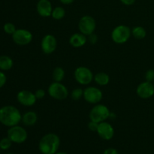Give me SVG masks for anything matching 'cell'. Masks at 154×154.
I'll use <instances>...</instances> for the list:
<instances>
[{
    "label": "cell",
    "instance_id": "obj_5",
    "mask_svg": "<svg viewBox=\"0 0 154 154\" xmlns=\"http://www.w3.org/2000/svg\"><path fill=\"white\" fill-rule=\"evenodd\" d=\"M48 94L51 98L57 100H64L69 96L67 87L60 82H55L51 84L48 87Z\"/></svg>",
    "mask_w": 154,
    "mask_h": 154
},
{
    "label": "cell",
    "instance_id": "obj_27",
    "mask_svg": "<svg viewBox=\"0 0 154 154\" xmlns=\"http://www.w3.org/2000/svg\"><path fill=\"white\" fill-rule=\"evenodd\" d=\"M45 91L43 90V89H38L35 91V97L37 99H43L44 97L45 96Z\"/></svg>",
    "mask_w": 154,
    "mask_h": 154
},
{
    "label": "cell",
    "instance_id": "obj_9",
    "mask_svg": "<svg viewBox=\"0 0 154 154\" xmlns=\"http://www.w3.org/2000/svg\"><path fill=\"white\" fill-rule=\"evenodd\" d=\"M32 38L33 36L31 32L24 29H17L12 35V38L14 43L20 46L29 45L32 41Z\"/></svg>",
    "mask_w": 154,
    "mask_h": 154
},
{
    "label": "cell",
    "instance_id": "obj_24",
    "mask_svg": "<svg viewBox=\"0 0 154 154\" xmlns=\"http://www.w3.org/2000/svg\"><path fill=\"white\" fill-rule=\"evenodd\" d=\"M12 141H11L10 138L8 137L7 138H3L0 141V147H1V150H7L11 147Z\"/></svg>",
    "mask_w": 154,
    "mask_h": 154
},
{
    "label": "cell",
    "instance_id": "obj_7",
    "mask_svg": "<svg viewBox=\"0 0 154 154\" xmlns=\"http://www.w3.org/2000/svg\"><path fill=\"white\" fill-rule=\"evenodd\" d=\"M75 80L81 85H88L93 80V74L90 69L84 66L78 67L74 73Z\"/></svg>",
    "mask_w": 154,
    "mask_h": 154
},
{
    "label": "cell",
    "instance_id": "obj_13",
    "mask_svg": "<svg viewBox=\"0 0 154 154\" xmlns=\"http://www.w3.org/2000/svg\"><path fill=\"white\" fill-rule=\"evenodd\" d=\"M17 99L20 104L24 106H32L36 102V97L35 93L29 90H21L17 95Z\"/></svg>",
    "mask_w": 154,
    "mask_h": 154
},
{
    "label": "cell",
    "instance_id": "obj_3",
    "mask_svg": "<svg viewBox=\"0 0 154 154\" xmlns=\"http://www.w3.org/2000/svg\"><path fill=\"white\" fill-rule=\"evenodd\" d=\"M132 35V30L125 25L117 26L111 32V39L117 44H124L127 42Z\"/></svg>",
    "mask_w": 154,
    "mask_h": 154
},
{
    "label": "cell",
    "instance_id": "obj_16",
    "mask_svg": "<svg viewBox=\"0 0 154 154\" xmlns=\"http://www.w3.org/2000/svg\"><path fill=\"white\" fill-rule=\"evenodd\" d=\"M87 42V38L82 33H75L69 38V44L74 48H81Z\"/></svg>",
    "mask_w": 154,
    "mask_h": 154
},
{
    "label": "cell",
    "instance_id": "obj_33",
    "mask_svg": "<svg viewBox=\"0 0 154 154\" xmlns=\"http://www.w3.org/2000/svg\"><path fill=\"white\" fill-rule=\"evenodd\" d=\"M60 2L63 3L64 5H70L75 0H60Z\"/></svg>",
    "mask_w": 154,
    "mask_h": 154
},
{
    "label": "cell",
    "instance_id": "obj_19",
    "mask_svg": "<svg viewBox=\"0 0 154 154\" xmlns=\"http://www.w3.org/2000/svg\"><path fill=\"white\" fill-rule=\"evenodd\" d=\"M13 66V60L8 56L0 57V69L3 71H8Z\"/></svg>",
    "mask_w": 154,
    "mask_h": 154
},
{
    "label": "cell",
    "instance_id": "obj_22",
    "mask_svg": "<svg viewBox=\"0 0 154 154\" xmlns=\"http://www.w3.org/2000/svg\"><path fill=\"white\" fill-rule=\"evenodd\" d=\"M65 15H66V11L63 7H60V6L56 7L55 8L53 9L52 14H51V17L57 20L63 19Z\"/></svg>",
    "mask_w": 154,
    "mask_h": 154
},
{
    "label": "cell",
    "instance_id": "obj_17",
    "mask_svg": "<svg viewBox=\"0 0 154 154\" xmlns=\"http://www.w3.org/2000/svg\"><path fill=\"white\" fill-rule=\"evenodd\" d=\"M38 120V115L34 111H27L22 116V120L25 126H32L36 123Z\"/></svg>",
    "mask_w": 154,
    "mask_h": 154
},
{
    "label": "cell",
    "instance_id": "obj_32",
    "mask_svg": "<svg viewBox=\"0 0 154 154\" xmlns=\"http://www.w3.org/2000/svg\"><path fill=\"white\" fill-rule=\"evenodd\" d=\"M120 2H121L123 5H125L129 6L133 5L134 3L135 2V0H120Z\"/></svg>",
    "mask_w": 154,
    "mask_h": 154
},
{
    "label": "cell",
    "instance_id": "obj_8",
    "mask_svg": "<svg viewBox=\"0 0 154 154\" xmlns=\"http://www.w3.org/2000/svg\"><path fill=\"white\" fill-rule=\"evenodd\" d=\"M96 27V23L94 18L89 15L82 17L78 23V28L82 34L88 36L94 33Z\"/></svg>",
    "mask_w": 154,
    "mask_h": 154
},
{
    "label": "cell",
    "instance_id": "obj_11",
    "mask_svg": "<svg viewBox=\"0 0 154 154\" xmlns=\"http://www.w3.org/2000/svg\"><path fill=\"white\" fill-rule=\"evenodd\" d=\"M57 46V42L56 38L52 35H46L42 38L41 42L42 50L45 54H51L55 51Z\"/></svg>",
    "mask_w": 154,
    "mask_h": 154
},
{
    "label": "cell",
    "instance_id": "obj_34",
    "mask_svg": "<svg viewBox=\"0 0 154 154\" xmlns=\"http://www.w3.org/2000/svg\"><path fill=\"white\" fill-rule=\"evenodd\" d=\"M55 154H68V153H65V152H58V151H57Z\"/></svg>",
    "mask_w": 154,
    "mask_h": 154
},
{
    "label": "cell",
    "instance_id": "obj_20",
    "mask_svg": "<svg viewBox=\"0 0 154 154\" xmlns=\"http://www.w3.org/2000/svg\"><path fill=\"white\" fill-rule=\"evenodd\" d=\"M132 35L135 38L141 40L146 37V30L142 26H135L132 29Z\"/></svg>",
    "mask_w": 154,
    "mask_h": 154
},
{
    "label": "cell",
    "instance_id": "obj_21",
    "mask_svg": "<svg viewBox=\"0 0 154 154\" xmlns=\"http://www.w3.org/2000/svg\"><path fill=\"white\" fill-rule=\"evenodd\" d=\"M53 79L55 82H61L65 78V71L63 68L57 67L53 72Z\"/></svg>",
    "mask_w": 154,
    "mask_h": 154
},
{
    "label": "cell",
    "instance_id": "obj_31",
    "mask_svg": "<svg viewBox=\"0 0 154 154\" xmlns=\"http://www.w3.org/2000/svg\"><path fill=\"white\" fill-rule=\"evenodd\" d=\"M103 154H119V153L116 149L111 147V148L106 149V150L104 151Z\"/></svg>",
    "mask_w": 154,
    "mask_h": 154
},
{
    "label": "cell",
    "instance_id": "obj_10",
    "mask_svg": "<svg viewBox=\"0 0 154 154\" xmlns=\"http://www.w3.org/2000/svg\"><path fill=\"white\" fill-rule=\"evenodd\" d=\"M102 92L95 87H87L84 90V98L87 102L90 104H97L102 100Z\"/></svg>",
    "mask_w": 154,
    "mask_h": 154
},
{
    "label": "cell",
    "instance_id": "obj_35",
    "mask_svg": "<svg viewBox=\"0 0 154 154\" xmlns=\"http://www.w3.org/2000/svg\"><path fill=\"white\" fill-rule=\"evenodd\" d=\"M6 154H15V153H6Z\"/></svg>",
    "mask_w": 154,
    "mask_h": 154
},
{
    "label": "cell",
    "instance_id": "obj_28",
    "mask_svg": "<svg viewBox=\"0 0 154 154\" xmlns=\"http://www.w3.org/2000/svg\"><path fill=\"white\" fill-rule=\"evenodd\" d=\"M98 126H99V123H96V122H93L90 120V123H88V128L90 129V130H91L92 132H97Z\"/></svg>",
    "mask_w": 154,
    "mask_h": 154
},
{
    "label": "cell",
    "instance_id": "obj_14",
    "mask_svg": "<svg viewBox=\"0 0 154 154\" xmlns=\"http://www.w3.org/2000/svg\"><path fill=\"white\" fill-rule=\"evenodd\" d=\"M136 93L141 99H149L154 95V85L149 81L141 83L137 87Z\"/></svg>",
    "mask_w": 154,
    "mask_h": 154
},
{
    "label": "cell",
    "instance_id": "obj_12",
    "mask_svg": "<svg viewBox=\"0 0 154 154\" xmlns=\"http://www.w3.org/2000/svg\"><path fill=\"white\" fill-rule=\"evenodd\" d=\"M97 133L101 138L105 141L112 139L114 135V127L108 122H102L99 123Z\"/></svg>",
    "mask_w": 154,
    "mask_h": 154
},
{
    "label": "cell",
    "instance_id": "obj_30",
    "mask_svg": "<svg viewBox=\"0 0 154 154\" xmlns=\"http://www.w3.org/2000/svg\"><path fill=\"white\" fill-rule=\"evenodd\" d=\"M88 40L91 44H96L98 41V37L96 34L93 33V34L88 35Z\"/></svg>",
    "mask_w": 154,
    "mask_h": 154
},
{
    "label": "cell",
    "instance_id": "obj_25",
    "mask_svg": "<svg viewBox=\"0 0 154 154\" xmlns=\"http://www.w3.org/2000/svg\"><path fill=\"white\" fill-rule=\"evenodd\" d=\"M3 29H4V31L8 35H13L17 30L15 26L11 23H7L5 24Z\"/></svg>",
    "mask_w": 154,
    "mask_h": 154
},
{
    "label": "cell",
    "instance_id": "obj_4",
    "mask_svg": "<svg viewBox=\"0 0 154 154\" xmlns=\"http://www.w3.org/2000/svg\"><path fill=\"white\" fill-rule=\"evenodd\" d=\"M110 112L108 107L105 105H96L93 107L90 112V119L91 121L100 123L109 118Z\"/></svg>",
    "mask_w": 154,
    "mask_h": 154
},
{
    "label": "cell",
    "instance_id": "obj_2",
    "mask_svg": "<svg viewBox=\"0 0 154 154\" xmlns=\"http://www.w3.org/2000/svg\"><path fill=\"white\" fill-rule=\"evenodd\" d=\"M60 146V137L54 133H48L41 138L38 149L42 154H55Z\"/></svg>",
    "mask_w": 154,
    "mask_h": 154
},
{
    "label": "cell",
    "instance_id": "obj_26",
    "mask_svg": "<svg viewBox=\"0 0 154 154\" xmlns=\"http://www.w3.org/2000/svg\"><path fill=\"white\" fill-rule=\"evenodd\" d=\"M145 78L147 81L152 82L154 81V70L153 69H149L145 74Z\"/></svg>",
    "mask_w": 154,
    "mask_h": 154
},
{
    "label": "cell",
    "instance_id": "obj_1",
    "mask_svg": "<svg viewBox=\"0 0 154 154\" xmlns=\"http://www.w3.org/2000/svg\"><path fill=\"white\" fill-rule=\"evenodd\" d=\"M21 120L22 115L16 107L7 105L0 108V123L5 126H17Z\"/></svg>",
    "mask_w": 154,
    "mask_h": 154
},
{
    "label": "cell",
    "instance_id": "obj_6",
    "mask_svg": "<svg viewBox=\"0 0 154 154\" xmlns=\"http://www.w3.org/2000/svg\"><path fill=\"white\" fill-rule=\"evenodd\" d=\"M8 137L13 143L22 144L26 141L28 134L23 127L17 125L11 126L8 130Z\"/></svg>",
    "mask_w": 154,
    "mask_h": 154
},
{
    "label": "cell",
    "instance_id": "obj_29",
    "mask_svg": "<svg viewBox=\"0 0 154 154\" xmlns=\"http://www.w3.org/2000/svg\"><path fill=\"white\" fill-rule=\"evenodd\" d=\"M6 80L7 78H6L5 75L2 72H0V88L5 84Z\"/></svg>",
    "mask_w": 154,
    "mask_h": 154
},
{
    "label": "cell",
    "instance_id": "obj_18",
    "mask_svg": "<svg viewBox=\"0 0 154 154\" xmlns=\"http://www.w3.org/2000/svg\"><path fill=\"white\" fill-rule=\"evenodd\" d=\"M95 82L100 86H105L109 83L110 77L108 74L105 72H99L97 73L93 78Z\"/></svg>",
    "mask_w": 154,
    "mask_h": 154
},
{
    "label": "cell",
    "instance_id": "obj_15",
    "mask_svg": "<svg viewBox=\"0 0 154 154\" xmlns=\"http://www.w3.org/2000/svg\"><path fill=\"white\" fill-rule=\"evenodd\" d=\"M37 11L41 17H48L51 16L53 11L52 5L49 0H39L37 3Z\"/></svg>",
    "mask_w": 154,
    "mask_h": 154
},
{
    "label": "cell",
    "instance_id": "obj_36",
    "mask_svg": "<svg viewBox=\"0 0 154 154\" xmlns=\"http://www.w3.org/2000/svg\"><path fill=\"white\" fill-rule=\"evenodd\" d=\"M0 150H1V147H0Z\"/></svg>",
    "mask_w": 154,
    "mask_h": 154
},
{
    "label": "cell",
    "instance_id": "obj_23",
    "mask_svg": "<svg viewBox=\"0 0 154 154\" xmlns=\"http://www.w3.org/2000/svg\"><path fill=\"white\" fill-rule=\"evenodd\" d=\"M84 96V90L81 88H75L72 91V94H71V97L73 100L78 101L82 98Z\"/></svg>",
    "mask_w": 154,
    "mask_h": 154
}]
</instances>
